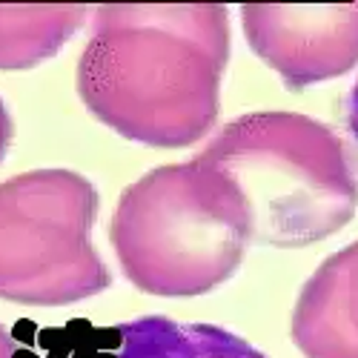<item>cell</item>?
<instances>
[{
  "instance_id": "cell-1",
  "label": "cell",
  "mask_w": 358,
  "mask_h": 358,
  "mask_svg": "<svg viewBox=\"0 0 358 358\" xmlns=\"http://www.w3.org/2000/svg\"><path fill=\"white\" fill-rule=\"evenodd\" d=\"M229 64V12L221 3H109L92 17L78 95L127 141L181 149L213 132Z\"/></svg>"
},
{
  "instance_id": "cell-2",
  "label": "cell",
  "mask_w": 358,
  "mask_h": 358,
  "mask_svg": "<svg viewBox=\"0 0 358 358\" xmlns=\"http://www.w3.org/2000/svg\"><path fill=\"white\" fill-rule=\"evenodd\" d=\"M241 206L250 244L298 250L344 229L358 184L336 129L295 112H252L195 155Z\"/></svg>"
},
{
  "instance_id": "cell-3",
  "label": "cell",
  "mask_w": 358,
  "mask_h": 358,
  "mask_svg": "<svg viewBox=\"0 0 358 358\" xmlns=\"http://www.w3.org/2000/svg\"><path fill=\"white\" fill-rule=\"evenodd\" d=\"M109 235L129 284L164 298L218 289L250 247L241 206L198 158L158 166L129 184Z\"/></svg>"
},
{
  "instance_id": "cell-4",
  "label": "cell",
  "mask_w": 358,
  "mask_h": 358,
  "mask_svg": "<svg viewBox=\"0 0 358 358\" xmlns=\"http://www.w3.org/2000/svg\"><path fill=\"white\" fill-rule=\"evenodd\" d=\"M98 189L72 169H35L0 184V298L66 307L112 284L92 244Z\"/></svg>"
},
{
  "instance_id": "cell-5",
  "label": "cell",
  "mask_w": 358,
  "mask_h": 358,
  "mask_svg": "<svg viewBox=\"0 0 358 358\" xmlns=\"http://www.w3.org/2000/svg\"><path fill=\"white\" fill-rule=\"evenodd\" d=\"M17 358H266L247 338L218 324L143 315L109 327L83 318L15 336Z\"/></svg>"
},
{
  "instance_id": "cell-6",
  "label": "cell",
  "mask_w": 358,
  "mask_h": 358,
  "mask_svg": "<svg viewBox=\"0 0 358 358\" xmlns=\"http://www.w3.org/2000/svg\"><path fill=\"white\" fill-rule=\"evenodd\" d=\"M247 43L289 89L341 78L358 64V3L241 6Z\"/></svg>"
},
{
  "instance_id": "cell-7",
  "label": "cell",
  "mask_w": 358,
  "mask_h": 358,
  "mask_svg": "<svg viewBox=\"0 0 358 358\" xmlns=\"http://www.w3.org/2000/svg\"><path fill=\"white\" fill-rule=\"evenodd\" d=\"M292 344L304 358H358V241L333 252L301 287Z\"/></svg>"
},
{
  "instance_id": "cell-8",
  "label": "cell",
  "mask_w": 358,
  "mask_h": 358,
  "mask_svg": "<svg viewBox=\"0 0 358 358\" xmlns=\"http://www.w3.org/2000/svg\"><path fill=\"white\" fill-rule=\"evenodd\" d=\"M89 6H0V69H32L61 52L86 23Z\"/></svg>"
},
{
  "instance_id": "cell-9",
  "label": "cell",
  "mask_w": 358,
  "mask_h": 358,
  "mask_svg": "<svg viewBox=\"0 0 358 358\" xmlns=\"http://www.w3.org/2000/svg\"><path fill=\"white\" fill-rule=\"evenodd\" d=\"M338 138L344 143L350 169L358 184V78L352 80V86L347 89L338 103Z\"/></svg>"
},
{
  "instance_id": "cell-10",
  "label": "cell",
  "mask_w": 358,
  "mask_h": 358,
  "mask_svg": "<svg viewBox=\"0 0 358 358\" xmlns=\"http://www.w3.org/2000/svg\"><path fill=\"white\" fill-rule=\"evenodd\" d=\"M9 143H12V117H9V109H6L3 98H0V164L6 161Z\"/></svg>"
},
{
  "instance_id": "cell-11",
  "label": "cell",
  "mask_w": 358,
  "mask_h": 358,
  "mask_svg": "<svg viewBox=\"0 0 358 358\" xmlns=\"http://www.w3.org/2000/svg\"><path fill=\"white\" fill-rule=\"evenodd\" d=\"M0 358H17V338L0 324Z\"/></svg>"
}]
</instances>
